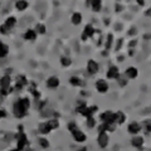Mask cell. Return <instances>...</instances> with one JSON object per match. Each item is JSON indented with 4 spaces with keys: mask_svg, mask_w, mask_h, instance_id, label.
Instances as JSON below:
<instances>
[{
    "mask_svg": "<svg viewBox=\"0 0 151 151\" xmlns=\"http://www.w3.org/2000/svg\"><path fill=\"white\" fill-rule=\"evenodd\" d=\"M68 129H69L70 132H72L73 137H74V140L77 141V142H83V141H86V135H84L83 132L78 129L77 125H76L74 122H69Z\"/></svg>",
    "mask_w": 151,
    "mask_h": 151,
    "instance_id": "1",
    "label": "cell"
},
{
    "mask_svg": "<svg viewBox=\"0 0 151 151\" xmlns=\"http://www.w3.org/2000/svg\"><path fill=\"white\" fill-rule=\"evenodd\" d=\"M17 141H18V150L19 151H22L23 149H24L25 145H29V141H28L27 135L22 131H19V134L17 135Z\"/></svg>",
    "mask_w": 151,
    "mask_h": 151,
    "instance_id": "2",
    "label": "cell"
},
{
    "mask_svg": "<svg viewBox=\"0 0 151 151\" xmlns=\"http://www.w3.org/2000/svg\"><path fill=\"white\" fill-rule=\"evenodd\" d=\"M13 111H14V116L17 117V119H23L25 115H27V111L23 108L20 105H19V102L17 101L15 103H14V108H13Z\"/></svg>",
    "mask_w": 151,
    "mask_h": 151,
    "instance_id": "3",
    "label": "cell"
},
{
    "mask_svg": "<svg viewBox=\"0 0 151 151\" xmlns=\"http://www.w3.org/2000/svg\"><path fill=\"white\" fill-rule=\"evenodd\" d=\"M100 117L102 120V124H115V122H113V113L111 111L103 112Z\"/></svg>",
    "mask_w": 151,
    "mask_h": 151,
    "instance_id": "4",
    "label": "cell"
},
{
    "mask_svg": "<svg viewBox=\"0 0 151 151\" xmlns=\"http://www.w3.org/2000/svg\"><path fill=\"white\" fill-rule=\"evenodd\" d=\"M94 32H96V29H94L91 24H87L86 28H84L83 34H82V40H86L87 38H91L94 34Z\"/></svg>",
    "mask_w": 151,
    "mask_h": 151,
    "instance_id": "5",
    "label": "cell"
},
{
    "mask_svg": "<svg viewBox=\"0 0 151 151\" xmlns=\"http://www.w3.org/2000/svg\"><path fill=\"white\" fill-rule=\"evenodd\" d=\"M96 88L100 93H106L108 91V84L106 81H103V79H98L96 82Z\"/></svg>",
    "mask_w": 151,
    "mask_h": 151,
    "instance_id": "6",
    "label": "cell"
},
{
    "mask_svg": "<svg viewBox=\"0 0 151 151\" xmlns=\"http://www.w3.org/2000/svg\"><path fill=\"white\" fill-rule=\"evenodd\" d=\"M119 77H120L119 68H117L116 65H112V67H110V69H108V72H107V78L115 79V78H119Z\"/></svg>",
    "mask_w": 151,
    "mask_h": 151,
    "instance_id": "7",
    "label": "cell"
},
{
    "mask_svg": "<svg viewBox=\"0 0 151 151\" xmlns=\"http://www.w3.org/2000/svg\"><path fill=\"white\" fill-rule=\"evenodd\" d=\"M87 70H88V73H91V74L97 73L98 72V64H97V62H94L93 59H89L88 63H87Z\"/></svg>",
    "mask_w": 151,
    "mask_h": 151,
    "instance_id": "8",
    "label": "cell"
},
{
    "mask_svg": "<svg viewBox=\"0 0 151 151\" xmlns=\"http://www.w3.org/2000/svg\"><path fill=\"white\" fill-rule=\"evenodd\" d=\"M98 145H100L102 149L108 145V136L106 132H101V134L98 135Z\"/></svg>",
    "mask_w": 151,
    "mask_h": 151,
    "instance_id": "9",
    "label": "cell"
},
{
    "mask_svg": "<svg viewBox=\"0 0 151 151\" xmlns=\"http://www.w3.org/2000/svg\"><path fill=\"white\" fill-rule=\"evenodd\" d=\"M125 120H126V116H125V113L124 112H121V111H119V112H116V113H113V122L115 124H124L125 122Z\"/></svg>",
    "mask_w": 151,
    "mask_h": 151,
    "instance_id": "10",
    "label": "cell"
},
{
    "mask_svg": "<svg viewBox=\"0 0 151 151\" xmlns=\"http://www.w3.org/2000/svg\"><path fill=\"white\" fill-rule=\"evenodd\" d=\"M47 86H48L49 88H57L59 86V79L58 77H49L48 78V81H47Z\"/></svg>",
    "mask_w": 151,
    "mask_h": 151,
    "instance_id": "11",
    "label": "cell"
},
{
    "mask_svg": "<svg viewBox=\"0 0 151 151\" xmlns=\"http://www.w3.org/2000/svg\"><path fill=\"white\" fill-rule=\"evenodd\" d=\"M27 83H28V81H27V78L24 77V76H18V77H17V86H15V88L17 89H22L23 86H25Z\"/></svg>",
    "mask_w": 151,
    "mask_h": 151,
    "instance_id": "12",
    "label": "cell"
},
{
    "mask_svg": "<svg viewBox=\"0 0 151 151\" xmlns=\"http://www.w3.org/2000/svg\"><path fill=\"white\" fill-rule=\"evenodd\" d=\"M10 86V77L6 74L3 78H0V88H9Z\"/></svg>",
    "mask_w": 151,
    "mask_h": 151,
    "instance_id": "13",
    "label": "cell"
},
{
    "mask_svg": "<svg viewBox=\"0 0 151 151\" xmlns=\"http://www.w3.org/2000/svg\"><path fill=\"white\" fill-rule=\"evenodd\" d=\"M141 131V126L137 124V122H132V124L129 125V132L130 134H137V132Z\"/></svg>",
    "mask_w": 151,
    "mask_h": 151,
    "instance_id": "14",
    "label": "cell"
},
{
    "mask_svg": "<svg viewBox=\"0 0 151 151\" xmlns=\"http://www.w3.org/2000/svg\"><path fill=\"white\" fill-rule=\"evenodd\" d=\"M126 76L129 78H136L137 77V69L135 67H129L126 69Z\"/></svg>",
    "mask_w": 151,
    "mask_h": 151,
    "instance_id": "15",
    "label": "cell"
},
{
    "mask_svg": "<svg viewBox=\"0 0 151 151\" xmlns=\"http://www.w3.org/2000/svg\"><path fill=\"white\" fill-rule=\"evenodd\" d=\"M18 102H19V105H20L23 108H24L25 111L29 110V106H30V101H29V98L24 97V98H22V100H18Z\"/></svg>",
    "mask_w": 151,
    "mask_h": 151,
    "instance_id": "16",
    "label": "cell"
},
{
    "mask_svg": "<svg viewBox=\"0 0 151 151\" xmlns=\"http://www.w3.org/2000/svg\"><path fill=\"white\" fill-rule=\"evenodd\" d=\"M15 23H17V19L14 18V17H10V18H8V19H6V22L4 23V25H5L9 30H12V29H13V27L15 25Z\"/></svg>",
    "mask_w": 151,
    "mask_h": 151,
    "instance_id": "17",
    "label": "cell"
},
{
    "mask_svg": "<svg viewBox=\"0 0 151 151\" xmlns=\"http://www.w3.org/2000/svg\"><path fill=\"white\" fill-rule=\"evenodd\" d=\"M131 144L134 145L135 147H141V146H142V144H144V139L141 137V136H136V137L132 139Z\"/></svg>",
    "mask_w": 151,
    "mask_h": 151,
    "instance_id": "18",
    "label": "cell"
},
{
    "mask_svg": "<svg viewBox=\"0 0 151 151\" xmlns=\"http://www.w3.org/2000/svg\"><path fill=\"white\" fill-rule=\"evenodd\" d=\"M81 22H82V14L81 13H74L72 15V23L74 25H78V24H81Z\"/></svg>",
    "mask_w": 151,
    "mask_h": 151,
    "instance_id": "19",
    "label": "cell"
},
{
    "mask_svg": "<svg viewBox=\"0 0 151 151\" xmlns=\"http://www.w3.org/2000/svg\"><path fill=\"white\" fill-rule=\"evenodd\" d=\"M24 38H25L27 40H35V38H37V33H35L34 30L29 29V30H27V33L24 34Z\"/></svg>",
    "mask_w": 151,
    "mask_h": 151,
    "instance_id": "20",
    "label": "cell"
},
{
    "mask_svg": "<svg viewBox=\"0 0 151 151\" xmlns=\"http://www.w3.org/2000/svg\"><path fill=\"white\" fill-rule=\"evenodd\" d=\"M47 125H48V127L50 130H54V129H58L59 127V121L55 120V119H52V120H49L48 122H47Z\"/></svg>",
    "mask_w": 151,
    "mask_h": 151,
    "instance_id": "21",
    "label": "cell"
},
{
    "mask_svg": "<svg viewBox=\"0 0 151 151\" xmlns=\"http://www.w3.org/2000/svg\"><path fill=\"white\" fill-rule=\"evenodd\" d=\"M91 5H92L94 12H100L101 6H102V3H101V0H93V1L91 3Z\"/></svg>",
    "mask_w": 151,
    "mask_h": 151,
    "instance_id": "22",
    "label": "cell"
},
{
    "mask_svg": "<svg viewBox=\"0 0 151 151\" xmlns=\"http://www.w3.org/2000/svg\"><path fill=\"white\" fill-rule=\"evenodd\" d=\"M69 82H70V84H72V86H82L81 78L76 77V76H73V77H70V78H69Z\"/></svg>",
    "mask_w": 151,
    "mask_h": 151,
    "instance_id": "23",
    "label": "cell"
},
{
    "mask_svg": "<svg viewBox=\"0 0 151 151\" xmlns=\"http://www.w3.org/2000/svg\"><path fill=\"white\" fill-rule=\"evenodd\" d=\"M15 6L18 10H25V9L28 8V3L27 1H23V0H20V1H17Z\"/></svg>",
    "mask_w": 151,
    "mask_h": 151,
    "instance_id": "24",
    "label": "cell"
},
{
    "mask_svg": "<svg viewBox=\"0 0 151 151\" xmlns=\"http://www.w3.org/2000/svg\"><path fill=\"white\" fill-rule=\"evenodd\" d=\"M9 53V47L6 44H3L1 48H0V58H4L5 55H8Z\"/></svg>",
    "mask_w": 151,
    "mask_h": 151,
    "instance_id": "25",
    "label": "cell"
},
{
    "mask_svg": "<svg viewBox=\"0 0 151 151\" xmlns=\"http://www.w3.org/2000/svg\"><path fill=\"white\" fill-rule=\"evenodd\" d=\"M39 132H42V134H48V132H50V129L48 127V125H47V122L39 125Z\"/></svg>",
    "mask_w": 151,
    "mask_h": 151,
    "instance_id": "26",
    "label": "cell"
},
{
    "mask_svg": "<svg viewBox=\"0 0 151 151\" xmlns=\"http://www.w3.org/2000/svg\"><path fill=\"white\" fill-rule=\"evenodd\" d=\"M60 63H62V65H64V67H68V65H70V63H72V60H70V58H68V57H62V58H60Z\"/></svg>",
    "mask_w": 151,
    "mask_h": 151,
    "instance_id": "27",
    "label": "cell"
},
{
    "mask_svg": "<svg viewBox=\"0 0 151 151\" xmlns=\"http://www.w3.org/2000/svg\"><path fill=\"white\" fill-rule=\"evenodd\" d=\"M34 32L35 33H39V34H44V33H45V25L44 24H38Z\"/></svg>",
    "mask_w": 151,
    "mask_h": 151,
    "instance_id": "28",
    "label": "cell"
},
{
    "mask_svg": "<svg viewBox=\"0 0 151 151\" xmlns=\"http://www.w3.org/2000/svg\"><path fill=\"white\" fill-rule=\"evenodd\" d=\"M112 42H113V35L112 34H108L107 35V42H106V49L107 50L110 49V47L112 45Z\"/></svg>",
    "mask_w": 151,
    "mask_h": 151,
    "instance_id": "29",
    "label": "cell"
},
{
    "mask_svg": "<svg viewBox=\"0 0 151 151\" xmlns=\"http://www.w3.org/2000/svg\"><path fill=\"white\" fill-rule=\"evenodd\" d=\"M12 91H13L12 87H9V88H0V94H1V96H6V94H9Z\"/></svg>",
    "mask_w": 151,
    "mask_h": 151,
    "instance_id": "30",
    "label": "cell"
},
{
    "mask_svg": "<svg viewBox=\"0 0 151 151\" xmlns=\"http://www.w3.org/2000/svg\"><path fill=\"white\" fill-rule=\"evenodd\" d=\"M86 110H87V106H78L77 108H76V111H77L78 113H81V115L84 116V113H86Z\"/></svg>",
    "mask_w": 151,
    "mask_h": 151,
    "instance_id": "31",
    "label": "cell"
},
{
    "mask_svg": "<svg viewBox=\"0 0 151 151\" xmlns=\"http://www.w3.org/2000/svg\"><path fill=\"white\" fill-rule=\"evenodd\" d=\"M94 125H96V122H94L93 117H87V126L92 129V127H94Z\"/></svg>",
    "mask_w": 151,
    "mask_h": 151,
    "instance_id": "32",
    "label": "cell"
},
{
    "mask_svg": "<svg viewBox=\"0 0 151 151\" xmlns=\"http://www.w3.org/2000/svg\"><path fill=\"white\" fill-rule=\"evenodd\" d=\"M39 145L42 146V147L47 149V147L49 146V142H48V140H45V139H40V140H39Z\"/></svg>",
    "mask_w": 151,
    "mask_h": 151,
    "instance_id": "33",
    "label": "cell"
},
{
    "mask_svg": "<svg viewBox=\"0 0 151 151\" xmlns=\"http://www.w3.org/2000/svg\"><path fill=\"white\" fill-rule=\"evenodd\" d=\"M9 32H10V30H9L4 24H3V25H0V33H1V34L6 35V34H9Z\"/></svg>",
    "mask_w": 151,
    "mask_h": 151,
    "instance_id": "34",
    "label": "cell"
},
{
    "mask_svg": "<svg viewBox=\"0 0 151 151\" xmlns=\"http://www.w3.org/2000/svg\"><path fill=\"white\" fill-rule=\"evenodd\" d=\"M122 44H124V40L120 39L119 42H117V47H116V50H120V48L122 47Z\"/></svg>",
    "mask_w": 151,
    "mask_h": 151,
    "instance_id": "35",
    "label": "cell"
},
{
    "mask_svg": "<svg viewBox=\"0 0 151 151\" xmlns=\"http://www.w3.org/2000/svg\"><path fill=\"white\" fill-rule=\"evenodd\" d=\"M3 117H6V112L4 110H0V119H3Z\"/></svg>",
    "mask_w": 151,
    "mask_h": 151,
    "instance_id": "36",
    "label": "cell"
},
{
    "mask_svg": "<svg viewBox=\"0 0 151 151\" xmlns=\"http://www.w3.org/2000/svg\"><path fill=\"white\" fill-rule=\"evenodd\" d=\"M136 44V40H134V42H130V47H134Z\"/></svg>",
    "mask_w": 151,
    "mask_h": 151,
    "instance_id": "37",
    "label": "cell"
},
{
    "mask_svg": "<svg viewBox=\"0 0 151 151\" xmlns=\"http://www.w3.org/2000/svg\"><path fill=\"white\" fill-rule=\"evenodd\" d=\"M78 151H87V149H86V147H83V149H79Z\"/></svg>",
    "mask_w": 151,
    "mask_h": 151,
    "instance_id": "38",
    "label": "cell"
},
{
    "mask_svg": "<svg viewBox=\"0 0 151 151\" xmlns=\"http://www.w3.org/2000/svg\"><path fill=\"white\" fill-rule=\"evenodd\" d=\"M3 44H4V43H3L1 40H0V48H1V45H3Z\"/></svg>",
    "mask_w": 151,
    "mask_h": 151,
    "instance_id": "39",
    "label": "cell"
},
{
    "mask_svg": "<svg viewBox=\"0 0 151 151\" xmlns=\"http://www.w3.org/2000/svg\"><path fill=\"white\" fill-rule=\"evenodd\" d=\"M10 151H19L18 149H14V150H10Z\"/></svg>",
    "mask_w": 151,
    "mask_h": 151,
    "instance_id": "40",
    "label": "cell"
},
{
    "mask_svg": "<svg viewBox=\"0 0 151 151\" xmlns=\"http://www.w3.org/2000/svg\"><path fill=\"white\" fill-rule=\"evenodd\" d=\"M27 151H34V150H32V149H28Z\"/></svg>",
    "mask_w": 151,
    "mask_h": 151,
    "instance_id": "41",
    "label": "cell"
}]
</instances>
